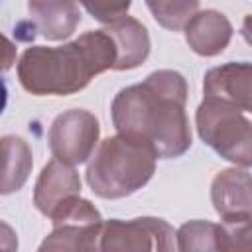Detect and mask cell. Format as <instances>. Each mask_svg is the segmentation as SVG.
Wrapping results in <instances>:
<instances>
[{
    "label": "cell",
    "instance_id": "1",
    "mask_svg": "<svg viewBox=\"0 0 252 252\" xmlns=\"http://www.w3.org/2000/svg\"><path fill=\"white\" fill-rule=\"evenodd\" d=\"M185 102V77L171 69L154 71L114 96L112 122L120 134L146 142L158 158H179L191 148Z\"/></svg>",
    "mask_w": 252,
    "mask_h": 252
},
{
    "label": "cell",
    "instance_id": "2",
    "mask_svg": "<svg viewBox=\"0 0 252 252\" xmlns=\"http://www.w3.org/2000/svg\"><path fill=\"white\" fill-rule=\"evenodd\" d=\"M114 59V41L104 30H96L59 47H28L18 61V77L32 94H71L112 69Z\"/></svg>",
    "mask_w": 252,
    "mask_h": 252
},
{
    "label": "cell",
    "instance_id": "3",
    "mask_svg": "<svg viewBox=\"0 0 252 252\" xmlns=\"http://www.w3.org/2000/svg\"><path fill=\"white\" fill-rule=\"evenodd\" d=\"M156 152L142 140L116 134L98 144L87 165V183L102 199H120L142 189L156 171Z\"/></svg>",
    "mask_w": 252,
    "mask_h": 252
},
{
    "label": "cell",
    "instance_id": "4",
    "mask_svg": "<svg viewBox=\"0 0 252 252\" xmlns=\"http://www.w3.org/2000/svg\"><path fill=\"white\" fill-rule=\"evenodd\" d=\"M201 140L219 156L236 165L252 163V124L244 112L232 104L205 98L195 114Z\"/></svg>",
    "mask_w": 252,
    "mask_h": 252
},
{
    "label": "cell",
    "instance_id": "5",
    "mask_svg": "<svg viewBox=\"0 0 252 252\" xmlns=\"http://www.w3.org/2000/svg\"><path fill=\"white\" fill-rule=\"evenodd\" d=\"M53 230L39 250H96L102 230V217L91 201L79 195L63 201L53 213Z\"/></svg>",
    "mask_w": 252,
    "mask_h": 252
},
{
    "label": "cell",
    "instance_id": "6",
    "mask_svg": "<svg viewBox=\"0 0 252 252\" xmlns=\"http://www.w3.org/2000/svg\"><path fill=\"white\" fill-rule=\"evenodd\" d=\"M98 120L87 110H67L59 114L49 128V150L55 159L69 165L91 158L98 142Z\"/></svg>",
    "mask_w": 252,
    "mask_h": 252
},
{
    "label": "cell",
    "instance_id": "7",
    "mask_svg": "<svg viewBox=\"0 0 252 252\" xmlns=\"http://www.w3.org/2000/svg\"><path fill=\"white\" fill-rule=\"evenodd\" d=\"M173 228L163 219L142 217L120 220L112 219L102 222L100 250H171Z\"/></svg>",
    "mask_w": 252,
    "mask_h": 252
},
{
    "label": "cell",
    "instance_id": "8",
    "mask_svg": "<svg viewBox=\"0 0 252 252\" xmlns=\"http://www.w3.org/2000/svg\"><path fill=\"white\" fill-rule=\"evenodd\" d=\"M209 100H219L250 112L252 108V67L250 63H226L211 69L203 81Z\"/></svg>",
    "mask_w": 252,
    "mask_h": 252
},
{
    "label": "cell",
    "instance_id": "9",
    "mask_svg": "<svg viewBox=\"0 0 252 252\" xmlns=\"http://www.w3.org/2000/svg\"><path fill=\"white\" fill-rule=\"evenodd\" d=\"M211 199L222 222H250V173L244 169H224L211 185Z\"/></svg>",
    "mask_w": 252,
    "mask_h": 252
},
{
    "label": "cell",
    "instance_id": "10",
    "mask_svg": "<svg viewBox=\"0 0 252 252\" xmlns=\"http://www.w3.org/2000/svg\"><path fill=\"white\" fill-rule=\"evenodd\" d=\"M81 193V177L73 169V165L61 161V159H51L39 173L35 181V191H33V203L39 213L45 217H51V213L69 197Z\"/></svg>",
    "mask_w": 252,
    "mask_h": 252
},
{
    "label": "cell",
    "instance_id": "11",
    "mask_svg": "<svg viewBox=\"0 0 252 252\" xmlns=\"http://www.w3.org/2000/svg\"><path fill=\"white\" fill-rule=\"evenodd\" d=\"M28 12L32 30L49 41L69 37L81 22L75 0H30Z\"/></svg>",
    "mask_w": 252,
    "mask_h": 252
},
{
    "label": "cell",
    "instance_id": "12",
    "mask_svg": "<svg viewBox=\"0 0 252 252\" xmlns=\"http://www.w3.org/2000/svg\"><path fill=\"white\" fill-rule=\"evenodd\" d=\"M102 30L110 35V39L114 41V47H116V59H114L112 69H116V71L134 69L140 63H144L146 57L150 55L148 30L136 18H130L124 14L120 18L108 22Z\"/></svg>",
    "mask_w": 252,
    "mask_h": 252
},
{
    "label": "cell",
    "instance_id": "13",
    "mask_svg": "<svg viewBox=\"0 0 252 252\" xmlns=\"http://www.w3.org/2000/svg\"><path fill=\"white\" fill-rule=\"evenodd\" d=\"M183 30H185V41L189 43V47L203 57L219 55L232 37L230 22L226 20L224 14L217 10L195 12L185 22Z\"/></svg>",
    "mask_w": 252,
    "mask_h": 252
},
{
    "label": "cell",
    "instance_id": "14",
    "mask_svg": "<svg viewBox=\"0 0 252 252\" xmlns=\"http://www.w3.org/2000/svg\"><path fill=\"white\" fill-rule=\"evenodd\" d=\"M32 150L20 136L0 138V195L20 191L30 177Z\"/></svg>",
    "mask_w": 252,
    "mask_h": 252
},
{
    "label": "cell",
    "instance_id": "15",
    "mask_svg": "<svg viewBox=\"0 0 252 252\" xmlns=\"http://www.w3.org/2000/svg\"><path fill=\"white\" fill-rule=\"evenodd\" d=\"M179 250H222V224L207 220L185 222L177 232Z\"/></svg>",
    "mask_w": 252,
    "mask_h": 252
},
{
    "label": "cell",
    "instance_id": "16",
    "mask_svg": "<svg viewBox=\"0 0 252 252\" xmlns=\"http://www.w3.org/2000/svg\"><path fill=\"white\" fill-rule=\"evenodd\" d=\"M154 20L167 30H181L197 12L199 0H146Z\"/></svg>",
    "mask_w": 252,
    "mask_h": 252
},
{
    "label": "cell",
    "instance_id": "17",
    "mask_svg": "<svg viewBox=\"0 0 252 252\" xmlns=\"http://www.w3.org/2000/svg\"><path fill=\"white\" fill-rule=\"evenodd\" d=\"M83 8L98 22L108 24L120 16H124L132 4V0H79Z\"/></svg>",
    "mask_w": 252,
    "mask_h": 252
},
{
    "label": "cell",
    "instance_id": "18",
    "mask_svg": "<svg viewBox=\"0 0 252 252\" xmlns=\"http://www.w3.org/2000/svg\"><path fill=\"white\" fill-rule=\"evenodd\" d=\"M16 61V45L0 33V71H8Z\"/></svg>",
    "mask_w": 252,
    "mask_h": 252
},
{
    "label": "cell",
    "instance_id": "19",
    "mask_svg": "<svg viewBox=\"0 0 252 252\" xmlns=\"http://www.w3.org/2000/svg\"><path fill=\"white\" fill-rule=\"evenodd\" d=\"M16 248H18V238L14 228L0 220V250H16Z\"/></svg>",
    "mask_w": 252,
    "mask_h": 252
},
{
    "label": "cell",
    "instance_id": "20",
    "mask_svg": "<svg viewBox=\"0 0 252 252\" xmlns=\"http://www.w3.org/2000/svg\"><path fill=\"white\" fill-rule=\"evenodd\" d=\"M6 102H8V89H6V83L4 79H0V116L6 108Z\"/></svg>",
    "mask_w": 252,
    "mask_h": 252
}]
</instances>
